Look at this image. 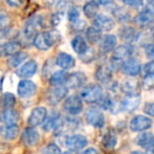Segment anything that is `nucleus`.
Here are the masks:
<instances>
[{
    "label": "nucleus",
    "mask_w": 154,
    "mask_h": 154,
    "mask_svg": "<svg viewBox=\"0 0 154 154\" xmlns=\"http://www.w3.org/2000/svg\"><path fill=\"white\" fill-rule=\"evenodd\" d=\"M16 36H17V31L11 26L0 30V47L10 41H13Z\"/></svg>",
    "instance_id": "obj_30"
},
{
    "label": "nucleus",
    "mask_w": 154,
    "mask_h": 154,
    "mask_svg": "<svg viewBox=\"0 0 154 154\" xmlns=\"http://www.w3.org/2000/svg\"><path fill=\"white\" fill-rule=\"evenodd\" d=\"M152 38H153V40H154V31H153V33H152Z\"/></svg>",
    "instance_id": "obj_56"
},
{
    "label": "nucleus",
    "mask_w": 154,
    "mask_h": 154,
    "mask_svg": "<svg viewBox=\"0 0 154 154\" xmlns=\"http://www.w3.org/2000/svg\"><path fill=\"white\" fill-rule=\"evenodd\" d=\"M120 89H122V92L127 95L138 94L139 84L136 79H134V78H129V79H126L122 82Z\"/></svg>",
    "instance_id": "obj_23"
},
{
    "label": "nucleus",
    "mask_w": 154,
    "mask_h": 154,
    "mask_svg": "<svg viewBox=\"0 0 154 154\" xmlns=\"http://www.w3.org/2000/svg\"><path fill=\"white\" fill-rule=\"evenodd\" d=\"M74 29H76V30H80V31L85 30V29H86V22L79 19L78 21H76L74 23Z\"/></svg>",
    "instance_id": "obj_50"
},
{
    "label": "nucleus",
    "mask_w": 154,
    "mask_h": 154,
    "mask_svg": "<svg viewBox=\"0 0 154 154\" xmlns=\"http://www.w3.org/2000/svg\"><path fill=\"white\" fill-rule=\"evenodd\" d=\"M112 2H113V0H99L100 5H110Z\"/></svg>",
    "instance_id": "obj_52"
},
{
    "label": "nucleus",
    "mask_w": 154,
    "mask_h": 154,
    "mask_svg": "<svg viewBox=\"0 0 154 154\" xmlns=\"http://www.w3.org/2000/svg\"><path fill=\"white\" fill-rule=\"evenodd\" d=\"M53 5L58 12H61L62 13L64 10H66L69 2L68 0H55V1H53Z\"/></svg>",
    "instance_id": "obj_43"
},
{
    "label": "nucleus",
    "mask_w": 154,
    "mask_h": 154,
    "mask_svg": "<svg viewBox=\"0 0 154 154\" xmlns=\"http://www.w3.org/2000/svg\"><path fill=\"white\" fill-rule=\"evenodd\" d=\"M143 111H145L146 114L150 116H154V103H146L145 108H143Z\"/></svg>",
    "instance_id": "obj_48"
},
{
    "label": "nucleus",
    "mask_w": 154,
    "mask_h": 154,
    "mask_svg": "<svg viewBox=\"0 0 154 154\" xmlns=\"http://www.w3.org/2000/svg\"><path fill=\"white\" fill-rule=\"evenodd\" d=\"M47 118V109L45 107H37L33 109L31 112L30 116H29L28 122L31 127H37L43 124V122Z\"/></svg>",
    "instance_id": "obj_12"
},
{
    "label": "nucleus",
    "mask_w": 154,
    "mask_h": 154,
    "mask_svg": "<svg viewBox=\"0 0 154 154\" xmlns=\"http://www.w3.org/2000/svg\"><path fill=\"white\" fill-rule=\"evenodd\" d=\"M98 9H99V5L94 1V0H91L88 1L86 5H84V13L86 15L87 18L89 19H94L97 15H98Z\"/></svg>",
    "instance_id": "obj_31"
},
{
    "label": "nucleus",
    "mask_w": 154,
    "mask_h": 154,
    "mask_svg": "<svg viewBox=\"0 0 154 154\" xmlns=\"http://www.w3.org/2000/svg\"><path fill=\"white\" fill-rule=\"evenodd\" d=\"M122 2L125 3L126 5L131 8H137L139 5H143V0H122Z\"/></svg>",
    "instance_id": "obj_45"
},
{
    "label": "nucleus",
    "mask_w": 154,
    "mask_h": 154,
    "mask_svg": "<svg viewBox=\"0 0 154 154\" xmlns=\"http://www.w3.org/2000/svg\"><path fill=\"white\" fill-rule=\"evenodd\" d=\"M143 86L145 89H151L154 87V74L151 73H147L146 76L143 77Z\"/></svg>",
    "instance_id": "obj_41"
},
{
    "label": "nucleus",
    "mask_w": 154,
    "mask_h": 154,
    "mask_svg": "<svg viewBox=\"0 0 154 154\" xmlns=\"http://www.w3.org/2000/svg\"><path fill=\"white\" fill-rule=\"evenodd\" d=\"M139 103H140L139 94L127 95L119 103V110L125 112H133L138 108Z\"/></svg>",
    "instance_id": "obj_8"
},
{
    "label": "nucleus",
    "mask_w": 154,
    "mask_h": 154,
    "mask_svg": "<svg viewBox=\"0 0 154 154\" xmlns=\"http://www.w3.org/2000/svg\"><path fill=\"white\" fill-rule=\"evenodd\" d=\"M61 35L57 31H48V32L38 33L34 38V45L38 50L47 51L54 45L60 41Z\"/></svg>",
    "instance_id": "obj_1"
},
{
    "label": "nucleus",
    "mask_w": 154,
    "mask_h": 154,
    "mask_svg": "<svg viewBox=\"0 0 154 154\" xmlns=\"http://www.w3.org/2000/svg\"><path fill=\"white\" fill-rule=\"evenodd\" d=\"M79 57L82 62H91L96 57V52H95V50L92 49V48H88L85 53L80 54Z\"/></svg>",
    "instance_id": "obj_38"
},
{
    "label": "nucleus",
    "mask_w": 154,
    "mask_h": 154,
    "mask_svg": "<svg viewBox=\"0 0 154 154\" xmlns=\"http://www.w3.org/2000/svg\"><path fill=\"white\" fill-rule=\"evenodd\" d=\"M122 71L124 74L128 75V76H137L141 71V66L136 59L134 58H130V59L126 60L122 66Z\"/></svg>",
    "instance_id": "obj_14"
},
{
    "label": "nucleus",
    "mask_w": 154,
    "mask_h": 154,
    "mask_svg": "<svg viewBox=\"0 0 154 154\" xmlns=\"http://www.w3.org/2000/svg\"><path fill=\"white\" fill-rule=\"evenodd\" d=\"M22 143L26 146V147H33L35 146L39 140V133L34 127H30L26 128L22 133Z\"/></svg>",
    "instance_id": "obj_16"
},
{
    "label": "nucleus",
    "mask_w": 154,
    "mask_h": 154,
    "mask_svg": "<svg viewBox=\"0 0 154 154\" xmlns=\"http://www.w3.org/2000/svg\"><path fill=\"white\" fill-rule=\"evenodd\" d=\"M19 128L17 125H5L0 129V134L7 140H13L17 137Z\"/></svg>",
    "instance_id": "obj_27"
},
{
    "label": "nucleus",
    "mask_w": 154,
    "mask_h": 154,
    "mask_svg": "<svg viewBox=\"0 0 154 154\" xmlns=\"http://www.w3.org/2000/svg\"><path fill=\"white\" fill-rule=\"evenodd\" d=\"M116 45H117V38L114 35L108 34L101 38L99 48H100L103 53H109L115 49Z\"/></svg>",
    "instance_id": "obj_22"
},
{
    "label": "nucleus",
    "mask_w": 154,
    "mask_h": 154,
    "mask_svg": "<svg viewBox=\"0 0 154 154\" xmlns=\"http://www.w3.org/2000/svg\"><path fill=\"white\" fill-rule=\"evenodd\" d=\"M62 16H63V15H62L61 12H56V13H54L53 15L51 16V19H50L52 26H57L58 24L61 22Z\"/></svg>",
    "instance_id": "obj_44"
},
{
    "label": "nucleus",
    "mask_w": 154,
    "mask_h": 154,
    "mask_svg": "<svg viewBox=\"0 0 154 154\" xmlns=\"http://www.w3.org/2000/svg\"><path fill=\"white\" fill-rule=\"evenodd\" d=\"M42 154H61L60 148L55 143H49L42 149Z\"/></svg>",
    "instance_id": "obj_40"
},
{
    "label": "nucleus",
    "mask_w": 154,
    "mask_h": 154,
    "mask_svg": "<svg viewBox=\"0 0 154 154\" xmlns=\"http://www.w3.org/2000/svg\"><path fill=\"white\" fill-rule=\"evenodd\" d=\"M96 79L103 84H107L112 78V69L109 66H100L96 71Z\"/></svg>",
    "instance_id": "obj_28"
},
{
    "label": "nucleus",
    "mask_w": 154,
    "mask_h": 154,
    "mask_svg": "<svg viewBox=\"0 0 154 154\" xmlns=\"http://www.w3.org/2000/svg\"><path fill=\"white\" fill-rule=\"evenodd\" d=\"M136 143L143 149L150 151L154 149V136L150 132H141L136 137Z\"/></svg>",
    "instance_id": "obj_18"
},
{
    "label": "nucleus",
    "mask_w": 154,
    "mask_h": 154,
    "mask_svg": "<svg viewBox=\"0 0 154 154\" xmlns=\"http://www.w3.org/2000/svg\"><path fill=\"white\" fill-rule=\"evenodd\" d=\"M145 53L146 56L149 58H153L154 59V43H150L145 47Z\"/></svg>",
    "instance_id": "obj_46"
},
{
    "label": "nucleus",
    "mask_w": 154,
    "mask_h": 154,
    "mask_svg": "<svg viewBox=\"0 0 154 154\" xmlns=\"http://www.w3.org/2000/svg\"><path fill=\"white\" fill-rule=\"evenodd\" d=\"M71 45H72L73 50H74L78 55L85 53V52L87 51V49H88V45H87L86 39L82 36H80V35L75 36L74 38L72 39V41H71Z\"/></svg>",
    "instance_id": "obj_29"
},
{
    "label": "nucleus",
    "mask_w": 154,
    "mask_h": 154,
    "mask_svg": "<svg viewBox=\"0 0 154 154\" xmlns=\"http://www.w3.org/2000/svg\"><path fill=\"white\" fill-rule=\"evenodd\" d=\"M82 98L84 99L86 103H98L103 96V91L100 86L97 85H90V86L84 87V89L80 92Z\"/></svg>",
    "instance_id": "obj_2"
},
{
    "label": "nucleus",
    "mask_w": 154,
    "mask_h": 154,
    "mask_svg": "<svg viewBox=\"0 0 154 154\" xmlns=\"http://www.w3.org/2000/svg\"><path fill=\"white\" fill-rule=\"evenodd\" d=\"M66 78H68V74L64 71H56L50 76V84L54 87L61 86L66 84Z\"/></svg>",
    "instance_id": "obj_32"
},
{
    "label": "nucleus",
    "mask_w": 154,
    "mask_h": 154,
    "mask_svg": "<svg viewBox=\"0 0 154 154\" xmlns=\"http://www.w3.org/2000/svg\"><path fill=\"white\" fill-rule=\"evenodd\" d=\"M75 59L66 53H60L56 57V64L63 70H70L75 66Z\"/></svg>",
    "instance_id": "obj_21"
},
{
    "label": "nucleus",
    "mask_w": 154,
    "mask_h": 154,
    "mask_svg": "<svg viewBox=\"0 0 154 154\" xmlns=\"http://www.w3.org/2000/svg\"><path fill=\"white\" fill-rule=\"evenodd\" d=\"M37 62L35 60H28L24 62L17 71V75L21 78H28V77H32L35 73L37 72Z\"/></svg>",
    "instance_id": "obj_17"
},
{
    "label": "nucleus",
    "mask_w": 154,
    "mask_h": 154,
    "mask_svg": "<svg viewBox=\"0 0 154 154\" xmlns=\"http://www.w3.org/2000/svg\"><path fill=\"white\" fill-rule=\"evenodd\" d=\"M148 1H149V2H153L154 0H148Z\"/></svg>",
    "instance_id": "obj_57"
},
{
    "label": "nucleus",
    "mask_w": 154,
    "mask_h": 154,
    "mask_svg": "<svg viewBox=\"0 0 154 154\" xmlns=\"http://www.w3.org/2000/svg\"><path fill=\"white\" fill-rule=\"evenodd\" d=\"M94 26L100 30L101 32H109L115 26V22L110 16L105 15V14H98L96 17L93 19Z\"/></svg>",
    "instance_id": "obj_10"
},
{
    "label": "nucleus",
    "mask_w": 154,
    "mask_h": 154,
    "mask_svg": "<svg viewBox=\"0 0 154 154\" xmlns=\"http://www.w3.org/2000/svg\"><path fill=\"white\" fill-rule=\"evenodd\" d=\"M79 16H80V13L78 11V9L75 7H70L68 10V19L70 22H73L75 23L76 21L79 20Z\"/></svg>",
    "instance_id": "obj_39"
},
{
    "label": "nucleus",
    "mask_w": 154,
    "mask_h": 154,
    "mask_svg": "<svg viewBox=\"0 0 154 154\" xmlns=\"http://www.w3.org/2000/svg\"><path fill=\"white\" fill-rule=\"evenodd\" d=\"M86 119L90 126L94 128H103L105 125L103 113L97 108H90L86 112Z\"/></svg>",
    "instance_id": "obj_4"
},
{
    "label": "nucleus",
    "mask_w": 154,
    "mask_h": 154,
    "mask_svg": "<svg viewBox=\"0 0 154 154\" xmlns=\"http://www.w3.org/2000/svg\"><path fill=\"white\" fill-rule=\"evenodd\" d=\"M152 126V119L145 115H137L132 118L130 129L133 132H145Z\"/></svg>",
    "instance_id": "obj_7"
},
{
    "label": "nucleus",
    "mask_w": 154,
    "mask_h": 154,
    "mask_svg": "<svg viewBox=\"0 0 154 154\" xmlns=\"http://www.w3.org/2000/svg\"><path fill=\"white\" fill-rule=\"evenodd\" d=\"M117 143V136L114 131L109 130L103 137V145L107 149H113Z\"/></svg>",
    "instance_id": "obj_34"
},
{
    "label": "nucleus",
    "mask_w": 154,
    "mask_h": 154,
    "mask_svg": "<svg viewBox=\"0 0 154 154\" xmlns=\"http://www.w3.org/2000/svg\"><path fill=\"white\" fill-rule=\"evenodd\" d=\"M153 7H154V5H153Z\"/></svg>",
    "instance_id": "obj_58"
},
{
    "label": "nucleus",
    "mask_w": 154,
    "mask_h": 154,
    "mask_svg": "<svg viewBox=\"0 0 154 154\" xmlns=\"http://www.w3.org/2000/svg\"><path fill=\"white\" fill-rule=\"evenodd\" d=\"M18 113L13 109H5L0 114V120L5 125H17L18 122Z\"/></svg>",
    "instance_id": "obj_25"
},
{
    "label": "nucleus",
    "mask_w": 154,
    "mask_h": 154,
    "mask_svg": "<svg viewBox=\"0 0 154 154\" xmlns=\"http://www.w3.org/2000/svg\"><path fill=\"white\" fill-rule=\"evenodd\" d=\"M26 58H28V54L24 52H18L15 55L11 56V58L9 59V66L11 68H17L22 62H24Z\"/></svg>",
    "instance_id": "obj_36"
},
{
    "label": "nucleus",
    "mask_w": 154,
    "mask_h": 154,
    "mask_svg": "<svg viewBox=\"0 0 154 154\" xmlns=\"http://www.w3.org/2000/svg\"><path fill=\"white\" fill-rule=\"evenodd\" d=\"M136 22L140 26H147L152 24L154 22V12L150 9H146L143 11H141L137 15Z\"/></svg>",
    "instance_id": "obj_26"
},
{
    "label": "nucleus",
    "mask_w": 154,
    "mask_h": 154,
    "mask_svg": "<svg viewBox=\"0 0 154 154\" xmlns=\"http://www.w3.org/2000/svg\"><path fill=\"white\" fill-rule=\"evenodd\" d=\"M1 85H2V77L0 76V91H1Z\"/></svg>",
    "instance_id": "obj_55"
},
{
    "label": "nucleus",
    "mask_w": 154,
    "mask_h": 154,
    "mask_svg": "<svg viewBox=\"0 0 154 154\" xmlns=\"http://www.w3.org/2000/svg\"><path fill=\"white\" fill-rule=\"evenodd\" d=\"M87 82V76L82 72H75L68 75L66 86L70 89H78L80 87H84Z\"/></svg>",
    "instance_id": "obj_13"
},
{
    "label": "nucleus",
    "mask_w": 154,
    "mask_h": 154,
    "mask_svg": "<svg viewBox=\"0 0 154 154\" xmlns=\"http://www.w3.org/2000/svg\"><path fill=\"white\" fill-rule=\"evenodd\" d=\"M36 85L35 82H31L28 79H22L21 82L18 84L17 87V92L18 95L22 98H30L36 93Z\"/></svg>",
    "instance_id": "obj_11"
},
{
    "label": "nucleus",
    "mask_w": 154,
    "mask_h": 154,
    "mask_svg": "<svg viewBox=\"0 0 154 154\" xmlns=\"http://www.w3.org/2000/svg\"><path fill=\"white\" fill-rule=\"evenodd\" d=\"M133 48L130 45H122L117 47L113 52V56H112V59L116 60V61L120 62V63H124L126 60L132 58L133 55Z\"/></svg>",
    "instance_id": "obj_9"
},
{
    "label": "nucleus",
    "mask_w": 154,
    "mask_h": 154,
    "mask_svg": "<svg viewBox=\"0 0 154 154\" xmlns=\"http://www.w3.org/2000/svg\"><path fill=\"white\" fill-rule=\"evenodd\" d=\"M145 72H146V74H147V73L154 74V59L151 60L150 62H148L145 66Z\"/></svg>",
    "instance_id": "obj_49"
},
{
    "label": "nucleus",
    "mask_w": 154,
    "mask_h": 154,
    "mask_svg": "<svg viewBox=\"0 0 154 154\" xmlns=\"http://www.w3.org/2000/svg\"><path fill=\"white\" fill-rule=\"evenodd\" d=\"M86 37L90 43H97L101 40L103 35H101L100 30H98L95 26H90L86 32Z\"/></svg>",
    "instance_id": "obj_33"
},
{
    "label": "nucleus",
    "mask_w": 154,
    "mask_h": 154,
    "mask_svg": "<svg viewBox=\"0 0 154 154\" xmlns=\"http://www.w3.org/2000/svg\"><path fill=\"white\" fill-rule=\"evenodd\" d=\"M120 38L127 43H132L136 41L139 37V33L137 30L131 26H124L119 32Z\"/></svg>",
    "instance_id": "obj_24"
},
{
    "label": "nucleus",
    "mask_w": 154,
    "mask_h": 154,
    "mask_svg": "<svg viewBox=\"0 0 154 154\" xmlns=\"http://www.w3.org/2000/svg\"><path fill=\"white\" fill-rule=\"evenodd\" d=\"M62 154H76V152L75 151H71V150H69V151H66L64 153H62Z\"/></svg>",
    "instance_id": "obj_53"
},
{
    "label": "nucleus",
    "mask_w": 154,
    "mask_h": 154,
    "mask_svg": "<svg viewBox=\"0 0 154 154\" xmlns=\"http://www.w3.org/2000/svg\"><path fill=\"white\" fill-rule=\"evenodd\" d=\"M113 15L120 22H127L130 19V14L125 9H122V8H115L113 10Z\"/></svg>",
    "instance_id": "obj_37"
},
{
    "label": "nucleus",
    "mask_w": 154,
    "mask_h": 154,
    "mask_svg": "<svg viewBox=\"0 0 154 154\" xmlns=\"http://www.w3.org/2000/svg\"><path fill=\"white\" fill-rule=\"evenodd\" d=\"M82 154H98V152H97L94 148H89V149L85 150Z\"/></svg>",
    "instance_id": "obj_51"
},
{
    "label": "nucleus",
    "mask_w": 154,
    "mask_h": 154,
    "mask_svg": "<svg viewBox=\"0 0 154 154\" xmlns=\"http://www.w3.org/2000/svg\"><path fill=\"white\" fill-rule=\"evenodd\" d=\"M130 154H145V153H143V152H139V151H133V152H131Z\"/></svg>",
    "instance_id": "obj_54"
},
{
    "label": "nucleus",
    "mask_w": 154,
    "mask_h": 154,
    "mask_svg": "<svg viewBox=\"0 0 154 154\" xmlns=\"http://www.w3.org/2000/svg\"><path fill=\"white\" fill-rule=\"evenodd\" d=\"M63 109L70 115H77L82 111V99L77 95L68 97L63 103Z\"/></svg>",
    "instance_id": "obj_6"
},
{
    "label": "nucleus",
    "mask_w": 154,
    "mask_h": 154,
    "mask_svg": "<svg viewBox=\"0 0 154 154\" xmlns=\"http://www.w3.org/2000/svg\"><path fill=\"white\" fill-rule=\"evenodd\" d=\"M7 3L9 5H11L12 8H20L24 5L26 0H5Z\"/></svg>",
    "instance_id": "obj_47"
},
{
    "label": "nucleus",
    "mask_w": 154,
    "mask_h": 154,
    "mask_svg": "<svg viewBox=\"0 0 154 154\" xmlns=\"http://www.w3.org/2000/svg\"><path fill=\"white\" fill-rule=\"evenodd\" d=\"M11 23V18L5 12H0V30L9 28Z\"/></svg>",
    "instance_id": "obj_42"
},
{
    "label": "nucleus",
    "mask_w": 154,
    "mask_h": 154,
    "mask_svg": "<svg viewBox=\"0 0 154 154\" xmlns=\"http://www.w3.org/2000/svg\"><path fill=\"white\" fill-rule=\"evenodd\" d=\"M21 45L18 41H10L0 47V57H9L20 52Z\"/></svg>",
    "instance_id": "obj_19"
},
{
    "label": "nucleus",
    "mask_w": 154,
    "mask_h": 154,
    "mask_svg": "<svg viewBox=\"0 0 154 154\" xmlns=\"http://www.w3.org/2000/svg\"><path fill=\"white\" fill-rule=\"evenodd\" d=\"M16 103V97L14 94L8 92L1 96L0 98V107L3 109H11L15 106Z\"/></svg>",
    "instance_id": "obj_35"
},
{
    "label": "nucleus",
    "mask_w": 154,
    "mask_h": 154,
    "mask_svg": "<svg viewBox=\"0 0 154 154\" xmlns=\"http://www.w3.org/2000/svg\"><path fill=\"white\" fill-rule=\"evenodd\" d=\"M62 124V119L60 117L59 113H52L49 117L45 118L43 122V130L45 132H52V131H57Z\"/></svg>",
    "instance_id": "obj_15"
},
{
    "label": "nucleus",
    "mask_w": 154,
    "mask_h": 154,
    "mask_svg": "<svg viewBox=\"0 0 154 154\" xmlns=\"http://www.w3.org/2000/svg\"><path fill=\"white\" fill-rule=\"evenodd\" d=\"M66 148L71 151H79L82 150L87 145H88V139L85 135L82 134H73L70 135L69 137H66Z\"/></svg>",
    "instance_id": "obj_5"
},
{
    "label": "nucleus",
    "mask_w": 154,
    "mask_h": 154,
    "mask_svg": "<svg viewBox=\"0 0 154 154\" xmlns=\"http://www.w3.org/2000/svg\"><path fill=\"white\" fill-rule=\"evenodd\" d=\"M43 26L42 23V17L40 16H33L31 19H29L26 22L23 26V34L28 39L35 38L38 34L39 30Z\"/></svg>",
    "instance_id": "obj_3"
},
{
    "label": "nucleus",
    "mask_w": 154,
    "mask_h": 154,
    "mask_svg": "<svg viewBox=\"0 0 154 154\" xmlns=\"http://www.w3.org/2000/svg\"><path fill=\"white\" fill-rule=\"evenodd\" d=\"M68 94V88L66 87L57 86L52 89L49 93V101L52 105H57L59 101H61Z\"/></svg>",
    "instance_id": "obj_20"
}]
</instances>
